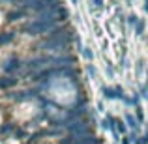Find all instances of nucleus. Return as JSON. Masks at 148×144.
<instances>
[{
    "label": "nucleus",
    "instance_id": "obj_1",
    "mask_svg": "<svg viewBox=\"0 0 148 144\" xmlns=\"http://www.w3.org/2000/svg\"><path fill=\"white\" fill-rule=\"evenodd\" d=\"M19 68H21V62H19V60H11L10 64L4 66V71L10 73V71H13V69H19Z\"/></svg>",
    "mask_w": 148,
    "mask_h": 144
},
{
    "label": "nucleus",
    "instance_id": "obj_4",
    "mask_svg": "<svg viewBox=\"0 0 148 144\" xmlns=\"http://www.w3.org/2000/svg\"><path fill=\"white\" fill-rule=\"evenodd\" d=\"M10 40H11V34H8V36H0V43H8Z\"/></svg>",
    "mask_w": 148,
    "mask_h": 144
},
{
    "label": "nucleus",
    "instance_id": "obj_2",
    "mask_svg": "<svg viewBox=\"0 0 148 144\" xmlns=\"http://www.w3.org/2000/svg\"><path fill=\"white\" fill-rule=\"evenodd\" d=\"M25 13H26L25 10H21V11H13V13H10V19H11V21H15V19L23 17V15H25Z\"/></svg>",
    "mask_w": 148,
    "mask_h": 144
},
{
    "label": "nucleus",
    "instance_id": "obj_3",
    "mask_svg": "<svg viewBox=\"0 0 148 144\" xmlns=\"http://www.w3.org/2000/svg\"><path fill=\"white\" fill-rule=\"evenodd\" d=\"M17 81L15 79H6V81H0V86H11V84H15Z\"/></svg>",
    "mask_w": 148,
    "mask_h": 144
}]
</instances>
